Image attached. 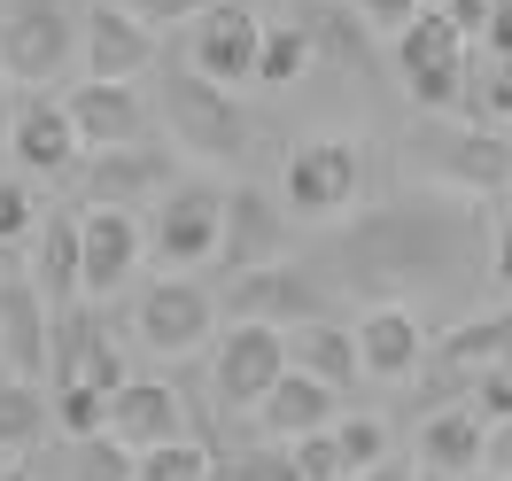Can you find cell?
I'll list each match as a JSON object with an SVG mask.
<instances>
[{
  "instance_id": "cell-44",
  "label": "cell",
  "mask_w": 512,
  "mask_h": 481,
  "mask_svg": "<svg viewBox=\"0 0 512 481\" xmlns=\"http://www.w3.org/2000/svg\"><path fill=\"white\" fill-rule=\"evenodd\" d=\"M0 481H39L32 466H16V458H0Z\"/></svg>"
},
{
  "instance_id": "cell-11",
  "label": "cell",
  "mask_w": 512,
  "mask_h": 481,
  "mask_svg": "<svg viewBox=\"0 0 512 481\" xmlns=\"http://www.w3.org/2000/svg\"><path fill=\"white\" fill-rule=\"evenodd\" d=\"M78 55H86V78L94 86H140L156 70V32H140L117 0H94L78 16Z\"/></svg>"
},
{
  "instance_id": "cell-1",
  "label": "cell",
  "mask_w": 512,
  "mask_h": 481,
  "mask_svg": "<svg viewBox=\"0 0 512 481\" xmlns=\"http://www.w3.org/2000/svg\"><path fill=\"white\" fill-rule=\"evenodd\" d=\"M163 125H171V148L194 156V163H233V156H249V140H256L249 109L225 94V86L194 78L187 63L163 70Z\"/></svg>"
},
{
  "instance_id": "cell-28",
  "label": "cell",
  "mask_w": 512,
  "mask_h": 481,
  "mask_svg": "<svg viewBox=\"0 0 512 481\" xmlns=\"http://www.w3.org/2000/svg\"><path fill=\"white\" fill-rule=\"evenodd\" d=\"M303 70H311V32H272V24H264V47H256V86H264V94H288Z\"/></svg>"
},
{
  "instance_id": "cell-27",
  "label": "cell",
  "mask_w": 512,
  "mask_h": 481,
  "mask_svg": "<svg viewBox=\"0 0 512 481\" xmlns=\"http://www.w3.org/2000/svg\"><path fill=\"white\" fill-rule=\"evenodd\" d=\"M47 412H55V435H63V443H78V435H109V396L86 388V381L47 388Z\"/></svg>"
},
{
  "instance_id": "cell-45",
  "label": "cell",
  "mask_w": 512,
  "mask_h": 481,
  "mask_svg": "<svg viewBox=\"0 0 512 481\" xmlns=\"http://www.w3.org/2000/svg\"><path fill=\"white\" fill-rule=\"evenodd\" d=\"M0 280H16V272H8V249H0Z\"/></svg>"
},
{
  "instance_id": "cell-7",
  "label": "cell",
  "mask_w": 512,
  "mask_h": 481,
  "mask_svg": "<svg viewBox=\"0 0 512 481\" xmlns=\"http://www.w3.org/2000/svg\"><path fill=\"white\" fill-rule=\"evenodd\" d=\"M256 47H264V16L256 0H210L187 24V70L210 86H256Z\"/></svg>"
},
{
  "instance_id": "cell-24",
  "label": "cell",
  "mask_w": 512,
  "mask_h": 481,
  "mask_svg": "<svg viewBox=\"0 0 512 481\" xmlns=\"http://www.w3.org/2000/svg\"><path fill=\"white\" fill-rule=\"evenodd\" d=\"M47 435H55L47 381H8V373H0V458H32Z\"/></svg>"
},
{
  "instance_id": "cell-38",
  "label": "cell",
  "mask_w": 512,
  "mask_h": 481,
  "mask_svg": "<svg viewBox=\"0 0 512 481\" xmlns=\"http://www.w3.org/2000/svg\"><path fill=\"white\" fill-rule=\"evenodd\" d=\"M489 280L512 288V194H505V210L489 218Z\"/></svg>"
},
{
  "instance_id": "cell-41",
  "label": "cell",
  "mask_w": 512,
  "mask_h": 481,
  "mask_svg": "<svg viewBox=\"0 0 512 481\" xmlns=\"http://www.w3.org/2000/svg\"><path fill=\"white\" fill-rule=\"evenodd\" d=\"M481 474L512 481V419H505V427H489V458H481Z\"/></svg>"
},
{
  "instance_id": "cell-23",
  "label": "cell",
  "mask_w": 512,
  "mask_h": 481,
  "mask_svg": "<svg viewBox=\"0 0 512 481\" xmlns=\"http://www.w3.org/2000/svg\"><path fill=\"white\" fill-rule=\"evenodd\" d=\"M288 365H295V373H311V381H326L334 396H342L350 381H365V373H357V334H350V326H334V319L295 326V334H288Z\"/></svg>"
},
{
  "instance_id": "cell-40",
  "label": "cell",
  "mask_w": 512,
  "mask_h": 481,
  "mask_svg": "<svg viewBox=\"0 0 512 481\" xmlns=\"http://www.w3.org/2000/svg\"><path fill=\"white\" fill-rule=\"evenodd\" d=\"M481 47H489L497 63H512V0H497V8H489V32H481Z\"/></svg>"
},
{
  "instance_id": "cell-35",
  "label": "cell",
  "mask_w": 512,
  "mask_h": 481,
  "mask_svg": "<svg viewBox=\"0 0 512 481\" xmlns=\"http://www.w3.org/2000/svg\"><path fill=\"white\" fill-rule=\"evenodd\" d=\"M350 16L365 24V32H388V39H404L427 16V0H350Z\"/></svg>"
},
{
  "instance_id": "cell-19",
  "label": "cell",
  "mask_w": 512,
  "mask_h": 481,
  "mask_svg": "<svg viewBox=\"0 0 512 481\" xmlns=\"http://www.w3.org/2000/svg\"><path fill=\"white\" fill-rule=\"evenodd\" d=\"M334 419H342V396H334L326 381H311V373H295V365L280 373V381H272V396L256 404V427H264L272 443H303V435H326Z\"/></svg>"
},
{
  "instance_id": "cell-42",
  "label": "cell",
  "mask_w": 512,
  "mask_h": 481,
  "mask_svg": "<svg viewBox=\"0 0 512 481\" xmlns=\"http://www.w3.org/2000/svg\"><path fill=\"white\" fill-rule=\"evenodd\" d=\"M357 481H419V474H412V466H388V458H381V466H365Z\"/></svg>"
},
{
  "instance_id": "cell-29",
  "label": "cell",
  "mask_w": 512,
  "mask_h": 481,
  "mask_svg": "<svg viewBox=\"0 0 512 481\" xmlns=\"http://www.w3.org/2000/svg\"><path fill=\"white\" fill-rule=\"evenodd\" d=\"M63 481H132V450L117 435H78L63 443Z\"/></svg>"
},
{
  "instance_id": "cell-26",
  "label": "cell",
  "mask_w": 512,
  "mask_h": 481,
  "mask_svg": "<svg viewBox=\"0 0 512 481\" xmlns=\"http://www.w3.org/2000/svg\"><path fill=\"white\" fill-rule=\"evenodd\" d=\"M458 125L474 132H512V63H466V101H458Z\"/></svg>"
},
{
  "instance_id": "cell-5",
  "label": "cell",
  "mask_w": 512,
  "mask_h": 481,
  "mask_svg": "<svg viewBox=\"0 0 512 481\" xmlns=\"http://www.w3.org/2000/svg\"><path fill=\"white\" fill-rule=\"evenodd\" d=\"M179 179H187V171H179V148L140 140V148H109V156L78 163V202H86V210H132V218H148Z\"/></svg>"
},
{
  "instance_id": "cell-22",
  "label": "cell",
  "mask_w": 512,
  "mask_h": 481,
  "mask_svg": "<svg viewBox=\"0 0 512 481\" xmlns=\"http://www.w3.org/2000/svg\"><path fill=\"white\" fill-rule=\"evenodd\" d=\"M39 288L47 311H78V218L70 210H47L39 218V249H32V272H24Z\"/></svg>"
},
{
  "instance_id": "cell-17",
  "label": "cell",
  "mask_w": 512,
  "mask_h": 481,
  "mask_svg": "<svg viewBox=\"0 0 512 481\" xmlns=\"http://www.w3.org/2000/svg\"><path fill=\"white\" fill-rule=\"evenodd\" d=\"M8 156L24 163V179H70V163L86 156V148H78V132H70L63 101L32 94V101H16V125H8Z\"/></svg>"
},
{
  "instance_id": "cell-13",
  "label": "cell",
  "mask_w": 512,
  "mask_h": 481,
  "mask_svg": "<svg viewBox=\"0 0 512 481\" xmlns=\"http://www.w3.org/2000/svg\"><path fill=\"white\" fill-rule=\"evenodd\" d=\"M350 334H357V373L365 381H419L427 342H435L412 303H365V319Z\"/></svg>"
},
{
  "instance_id": "cell-20",
  "label": "cell",
  "mask_w": 512,
  "mask_h": 481,
  "mask_svg": "<svg viewBox=\"0 0 512 481\" xmlns=\"http://www.w3.org/2000/svg\"><path fill=\"white\" fill-rule=\"evenodd\" d=\"M280 241H288V225H280V210H272V194H256V187H225V249H218L225 272L280 264Z\"/></svg>"
},
{
  "instance_id": "cell-8",
  "label": "cell",
  "mask_w": 512,
  "mask_h": 481,
  "mask_svg": "<svg viewBox=\"0 0 512 481\" xmlns=\"http://www.w3.org/2000/svg\"><path fill=\"white\" fill-rule=\"evenodd\" d=\"M132 326H140V350L156 357H194L202 342H218V295L202 280H148L140 303H132Z\"/></svg>"
},
{
  "instance_id": "cell-32",
  "label": "cell",
  "mask_w": 512,
  "mask_h": 481,
  "mask_svg": "<svg viewBox=\"0 0 512 481\" xmlns=\"http://www.w3.org/2000/svg\"><path fill=\"white\" fill-rule=\"evenodd\" d=\"M334 443H342V458H350V481L365 474V466H381L388 458V427L373 412H350V419H334Z\"/></svg>"
},
{
  "instance_id": "cell-46",
  "label": "cell",
  "mask_w": 512,
  "mask_h": 481,
  "mask_svg": "<svg viewBox=\"0 0 512 481\" xmlns=\"http://www.w3.org/2000/svg\"><path fill=\"white\" fill-rule=\"evenodd\" d=\"M210 481H225V466H210Z\"/></svg>"
},
{
  "instance_id": "cell-3",
  "label": "cell",
  "mask_w": 512,
  "mask_h": 481,
  "mask_svg": "<svg viewBox=\"0 0 512 481\" xmlns=\"http://www.w3.org/2000/svg\"><path fill=\"white\" fill-rule=\"evenodd\" d=\"M404 156H412V179H443L450 194H505L512 187V140L505 132L427 125Z\"/></svg>"
},
{
  "instance_id": "cell-2",
  "label": "cell",
  "mask_w": 512,
  "mask_h": 481,
  "mask_svg": "<svg viewBox=\"0 0 512 481\" xmlns=\"http://www.w3.org/2000/svg\"><path fill=\"white\" fill-rule=\"evenodd\" d=\"M140 225H148V257H156L171 280H194V272H210L218 249H225V187L218 179H179Z\"/></svg>"
},
{
  "instance_id": "cell-12",
  "label": "cell",
  "mask_w": 512,
  "mask_h": 481,
  "mask_svg": "<svg viewBox=\"0 0 512 481\" xmlns=\"http://www.w3.org/2000/svg\"><path fill=\"white\" fill-rule=\"evenodd\" d=\"M148 257V225L132 210H78V295H117Z\"/></svg>"
},
{
  "instance_id": "cell-36",
  "label": "cell",
  "mask_w": 512,
  "mask_h": 481,
  "mask_svg": "<svg viewBox=\"0 0 512 481\" xmlns=\"http://www.w3.org/2000/svg\"><path fill=\"white\" fill-rule=\"evenodd\" d=\"M117 8H125L140 32H179V24H194L210 0H117Z\"/></svg>"
},
{
  "instance_id": "cell-25",
  "label": "cell",
  "mask_w": 512,
  "mask_h": 481,
  "mask_svg": "<svg viewBox=\"0 0 512 481\" xmlns=\"http://www.w3.org/2000/svg\"><path fill=\"white\" fill-rule=\"evenodd\" d=\"M450 63H466V32L450 24L443 8H427L412 32L396 39V70H404V78H419V70H450Z\"/></svg>"
},
{
  "instance_id": "cell-6",
  "label": "cell",
  "mask_w": 512,
  "mask_h": 481,
  "mask_svg": "<svg viewBox=\"0 0 512 481\" xmlns=\"http://www.w3.org/2000/svg\"><path fill=\"white\" fill-rule=\"evenodd\" d=\"M218 311L233 326H319L326 319V288L311 272H295V264H256V272H225L218 280Z\"/></svg>"
},
{
  "instance_id": "cell-33",
  "label": "cell",
  "mask_w": 512,
  "mask_h": 481,
  "mask_svg": "<svg viewBox=\"0 0 512 481\" xmlns=\"http://www.w3.org/2000/svg\"><path fill=\"white\" fill-rule=\"evenodd\" d=\"M288 466H295V481H350V458H342V443H334V427L288 443Z\"/></svg>"
},
{
  "instance_id": "cell-18",
  "label": "cell",
  "mask_w": 512,
  "mask_h": 481,
  "mask_svg": "<svg viewBox=\"0 0 512 481\" xmlns=\"http://www.w3.org/2000/svg\"><path fill=\"white\" fill-rule=\"evenodd\" d=\"M109 435L140 458V450L156 443H187V404H179V388L171 381H125L109 396Z\"/></svg>"
},
{
  "instance_id": "cell-4",
  "label": "cell",
  "mask_w": 512,
  "mask_h": 481,
  "mask_svg": "<svg viewBox=\"0 0 512 481\" xmlns=\"http://www.w3.org/2000/svg\"><path fill=\"white\" fill-rule=\"evenodd\" d=\"M357 194H365V148L357 140H303L288 156V171H280V202L311 225L350 218Z\"/></svg>"
},
{
  "instance_id": "cell-31",
  "label": "cell",
  "mask_w": 512,
  "mask_h": 481,
  "mask_svg": "<svg viewBox=\"0 0 512 481\" xmlns=\"http://www.w3.org/2000/svg\"><path fill=\"white\" fill-rule=\"evenodd\" d=\"M39 194H32V179H16V171H0V249H16V241H32L39 233Z\"/></svg>"
},
{
  "instance_id": "cell-47",
  "label": "cell",
  "mask_w": 512,
  "mask_h": 481,
  "mask_svg": "<svg viewBox=\"0 0 512 481\" xmlns=\"http://www.w3.org/2000/svg\"><path fill=\"white\" fill-rule=\"evenodd\" d=\"M474 481H481V474H474Z\"/></svg>"
},
{
  "instance_id": "cell-39",
  "label": "cell",
  "mask_w": 512,
  "mask_h": 481,
  "mask_svg": "<svg viewBox=\"0 0 512 481\" xmlns=\"http://www.w3.org/2000/svg\"><path fill=\"white\" fill-rule=\"evenodd\" d=\"M435 8H443L450 24H458V32L474 39V32H489V8H497V0H435Z\"/></svg>"
},
{
  "instance_id": "cell-16",
  "label": "cell",
  "mask_w": 512,
  "mask_h": 481,
  "mask_svg": "<svg viewBox=\"0 0 512 481\" xmlns=\"http://www.w3.org/2000/svg\"><path fill=\"white\" fill-rule=\"evenodd\" d=\"M47 350H55V311L39 303L32 280H0V373L47 381Z\"/></svg>"
},
{
  "instance_id": "cell-43",
  "label": "cell",
  "mask_w": 512,
  "mask_h": 481,
  "mask_svg": "<svg viewBox=\"0 0 512 481\" xmlns=\"http://www.w3.org/2000/svg\"><path fill=\"white\" fill-rule=\"evenodd\" d=\"M8 125H16V101H8V78H0V156H8Z\"/></svg>"
},
{
  "instance_id": "cell-15",
  "label": "cell",
  "mask_w": 512,
  "mask_h": 481,
  "mask_svg": "<svg viewBox=\"0 0 512 481\" xmlns=\"http://www.w3.org/2000/svg\"><path fill=\"white\" fill-rule=\"evenodd\" d=\"M70 132H78V148L86 156H109V148H140L148 140V101L132 94V86H94V78H78L63 101Z\"/></svg>"
},
{
  "instance_id": "cell-9",
  "label": "cell",
  "mask_w": 512,
  "mask_h": 481,
  "mask_svg": "<svg viewBox=\"0 0 512 481\" xmlns=\"http://www.w3.org/2000/svg\"><path fill=\"white\" fill-rule=\"evenodd\" d=\"M70 47H78V24L55 0H24L0 16V78L8 86H55L70 70Z\"/></svg>"
},
{
  "instance_id": "cell-30",
  "label": "cell",
  "mask_w": 512,
  "mask_h": 481,
  "mask_svg": "<svg viewBox=\"0 0 512 481\" xmlns=\"http://www.w3.org/2000/svg\"><path fill=\"white\" fill-rule=\"evenodd\" d=\"M210 466H218V458H210V450L187 435V443L140 450V458H132V481H210Z\"/></svg>"
},
{
  "instance_id": "cell-34",
  "label": "cell",
  "mask_w": 512,
  "mask_h": 481,
  "mask_svg": "<svg viewBox=\"0 0 512 481\" xmlns=\"http://www.w3.org/2000/svg\"><path fill=\"white\" fill-rule=\"evenodd\" d=\"M466 412H474L481 427H505V419H512V357H505V365H489V373L466 388Z\"/></svg>"
},
{
  "instance_id": "cell-21",
  "label": "cell",
  "mask_w": 512,
  "mask_h": 481,
  "mask_svg": "<svg viewBox=\"0 0 512 481\" xmlns=\"http://www.w3.org/2000/svg\"><path fill=\"white\" fill-rule=\"evenodd\" d=\"M481 458H489V427L466 404H443V412L419 419V466L435 481H474Z\"/></svg>"
},
{
  "instance_id": "cell-10",
  "label": "cell",
  "mask_w": 512,
  "mask_h": 481,
  "mask_svg": "<svg viewBox=\"0 0 512 481\" xmlns=\"http://www.w3.org/2000/svg\"><path fill=\"white\" fill-rule=\"evenodd\" d=\"M280 373H288V334L280 326H225L210 342V381H218L225 412H256Z\"/></svg>"
},
{
  "instance_id": "cell-37",
  "label": "cell",
  "mask_w": 512,
  "mask_h": 481,
  "mask_svg": "<svg viewBox=\"0 0 512 481\" xmlns=\"http://www.w3.org/2000/svg\"><path fill=\"white\" fill-rule=\"evenodd\" d=\"M225 481H295L288 450H241V458H218Z\"/></svg>"
},
{
  "instance_id": "cell-14",
  "label": "cell",
  "mask_w": 512,
  "mask_h": 481,
  "mask_svg": "<svg viewBox=\"0 0 512 481\" xmlns=\"http://www.w3.org/2000/svg\"><path fill=\"white\" fill-rule=\"evenodd\" d=\"M512 357V311H481V319H466V326H450L443 342H427V388L443 396V388H474L489 365H505Z\"/></svg>"
}]
</instances>
